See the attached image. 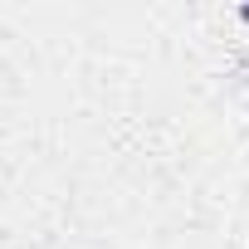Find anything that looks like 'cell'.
I'll return each mask as SVG.
<instances>
[{"mask_svg": "<svg viewBox=\"0 0 249 249\" xmlns=\"http://www.w3.org/2000/svg\"><path fill=\"white\" fill-rule=\"evenodd\" d=\"M239 20H244V25H249V5H239Z\"/></svg>", "mask_w": 249, "mask_h": 249, "instance_id": "cell-1", "label": "cell"}]
</instances>
